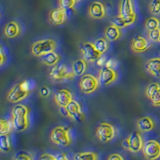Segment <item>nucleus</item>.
Returning a JSON list of instances; mask_svg holds the SVG:
<instances>
[{"label": "nucleus", "mask_w": 160, "mask_h": 160, "mask_svg": "<svg viewBox=\"0 0 160 160\" xmlns=\"http://www.w3.org/2000/svg\"><path fill=\"white\" fill-rule=\"evenodd\" d=\"M35 82L32 79H26L18 82L10 90L7 95V99L12 103H18L29 95L35 89Z\"/></svg>", "instance_id": "f257e3e1"}, {"label": "nucleus", "mask_w": 160, "mask_h": 160, "mask_svg": "<svg viewBox=\"0 0 160 160\" xmlns=\"http://www.w3.org/2000/svg\"><path fill=\"white\" fill-rule=\"evenodd\" d=\"M11 119L15 131L22 132L28 130L30 125V109L23 104H16L11 111Z\"/></svg>", "instance_id": "f03ea898"}, {"label": "nucleus", "mask_w": 160, "mask_h": 160, "mask_svg": "<svg viewBox=\"0 0 160 160\" xmlns=\"http://www.w3.org/2000/svg\"><path fill=\"white\" fill-rule=\"evenodd\" d=\"M50 138L55 145L66 148L71 144V136L70 135V128L65 126H58L51 131Z\"/></svg>", "instance_id": "7ed1b4c3"}, {"label": "nucleus", "mask_w": 160, "mask_h": 160, "mask_svg": "<svg viewBox=\"0 0 160 160\" xmlns=\"http://www.w3.org/2000/svg\"><path fill=\"white\" fill-rule=\"evenodd\" d=\"M57 44L55 40L51 38L38 40L35 42L31 46V53L35 57H41L47 55L48 53L55 51Z\"/></svg>", "instance_id": "20e7f679"}, {"label": "nucleus", "mask_w": 160, "mask_h": 160, "mask_svg": "<svg viewBox=\"0 0 160 160\" xmlns=\"http://www.w3.org/2000/svg\"><path fill=\"white\" fill-rule=\"evenodd\" d=\"M49 76L51 80L55 82H68L74 79L75 77L72 70L70 69L65 64H60L53 67L50 71Z\"/></svg>", "instance_id": "39448f33"}, {"label": "nucleus", "mask_w": 160, "mask_h": 160, "mask_svg": "<svg viewBox=\"0 0 160 160\" xmlns=\"http://www.w3.org/2000/svg\"><path fill=\"white\" fill-rule=\"evenodd\" d=\"M95 133L100 142L102 143H108L116 136V129L112 124L102 122L97 127Z\"/></svg>", "instance_id": "423d86ee"}, {"label": "nucleus", "mask_w": 160, "mask_h": 160, "mask_svg": "<svg viewBox=\"0 0 160 160\" xmlns=\"http://www.w3.org/2000/svg\"><path fill=\"white\" fill-rule=\"evenodd\" d=\"M142 152L147 160H158L160 158V142L155 139L147 140Z\"/></svg>", "instance_id": "0eeeda50"}, {"label": "nucleus", "mask_w": 160, "mask_h": 160, "mask_svg": "<svg viewBox=\"0 0 160 160\" xmlns=\"http://www.w3.org/2000/svg\"><path fill=\"white\" fill-rule=\"evenodd\" d=\"M99 84L98 78L95 75L86 74L80 78L79 88L83 94L89 95L98 90Z\"/></svg>", "instance_id": "6e6552de"}, {"label": "nucleus", "mask_w": 160, "mask_h": 160, "mask_svg": "<svg viewBox=\"0 0 160 160\" xmlns=\"http://www.w3.org/2000/svg\"><path fill=\"white\" fill-rule=\"evenodd\" d=\"M66 114L73 121L76 122H82L85 119V115L82 110V107L75 100H72L65 108Z\"/></svg>", "instance_id": "1a4fd4ad"}, {"label": "nucleus", "mask_w": 160, "mask_h": 160, "mask_svg": "<svg viewBox=\"0 0 160 160\" xmlns=\"http://www.w3.org/2000/svg\"><path fill=\"white\" fill-rule=\"evenodd\" d=\"M80 51L82 55V58H84L88 62H96L98 58L102 56V55L99 54L95 48L94 42H84Z\"/></svg>", "instance_id": "9d476101"}, {"label": "nucleus", "mask_w": 160, "mask_h": 160, "mask_svg": "<svg viewBox=\"0 0 160 160\" xmlns=\"http://www.w3.org/2000/svg\"><path fill=\"white\" fill-rule=\"evenodd\" d=\"M127 138H128V145H129L128 151L132 153H138L142 151L144 142L139 131H133Z\"/></svg>", "instance_id": "9b49d317"}, {"label": "nucleus", "mask_w": 160, "mask_h": 160, "mask_svg": "<svg viewBox=\"0 0 160 160\" xmlns=\"http://www.w3.org/2000/svg\"><path fill=\"white\" fill-rule=\"evenodd\" d=\"M98 78L101 85L109 86L116 81L118 78V73L115 70L104 67L100 70Z\"/></svg>", "instance_id": "f8f14e48"}, {"label": "nucleus", "mask_w": 160, "mask_h": 160, "mask_svg": "<svg viewBox=\"0 0 160 160\" xmlns=\"http://www.w3.org/2000/svg\"><path fill=\"white\" fill-rule=\"evenodd\" d=\"M50 22L54 25H62L65 23L68 20V13L67 10L58 7L51 10L49 12Z\"/></svg>", "instance_id": "ddd939ff"}, {"label": "nucleus", "mask_w": 160, "mask_h": 160, "mask_svg": "<svg viewBox=\"0 0 160 160\" xmlns=\"http://www.w3.org/2000/svg\"><path fill=\"white\" fill-rule=\"evenodd\" d=\"M88 14L94 19H102L107 15V9L102 2L95 1L89 6Z\"/></svg>", "instance_id": "4468645a"}, {"label": "nucleus", "mask_w": 160, "mask_h": 160, "mask_svg": "<svg viewBox=\"0 0 160 160\" xmlns=\"http://www.w3.org/2000/svg\"><path fill=\"white\" fill-rule=\"evenodd\" d=\"M151 44L149 39L146 38L143 36L138 35L133 38L131 41V49L135 53H142L148 51L151 48Z\"/></svg>", "instance_id": "2eb2a0df"}, {"label": "nucleus", "mask_w": 160, "mask_h": 160, "mask_svg": "<svg viewBox=\"0 0 160 160\" xmlns=\"http://www.w3.org/2000/svg\"><path fill=\"white\" fill-rule=\"evenodd\" d=\"M55 102L60 108H65L72 101L73 95L68 89H60L55 94Z\"/></svg>", "instance_id": "dca6fc26"}, {"label": "nucleus", "mask_w": 160, "mask_h": 160, "mask_svg": "<svg viewBox=\"0 0 160 160\" xmlns=\"http://www.w3.org/2000/svg\"><path fill=\"white\" fill-rule=\"evenodd\" d=\"M145 70L155 78H160V57L148 59L145 63Z\"/></svg>", "instance_id": "f3484780"}, {"label": "nucleus", "mask_w": 160, "mask_h": 160, "mask_svg": "<svg viewBox=\"0 0 160 160\" xmlns=\"http://www.w3.org/2000/svg\"><path fill=\"white\" fill-rule=\"evenodd\" d=\"M21 26L17 21H11L6 24L4 28V35L8 38H18L21 35Z\"/></svg>", "instance_id": "a211bd4d"}, {"label": "nucleus", "mask_w": 160, "mask_h": 160, "mask_svg": "<svg viewBox=\"0 0 160 160\" xmlns=\"http://www.w3.org/2000/svg\"><path fill=\"white\" fill-rule=\"evenodd\" d=\"M136 14L134 8L132 0H121L118 7V15L127 18Z\"/></svg>", "instance_id": "6ab92c4d"}, {"label": "nucleus", "mask_w": 160, "mask_h": 160, "mask_svg": "<svg viewBox=\"0 0 160 160\" xmlns=\"http://www.w3.org/2000/svg\"><path fill=\"white\" fill-rule=\"evenodd\" d=\"M137 128L141 132H149L155 128V122L150 116H144L137 121Z\"/></svg>", "instance_id": "aec40b11"}, {"label": "nucleus", "mask_w": 160, "mask_h": 160, "mask_svg": "<svg viewBox=\"0 0 160 160\" xmlns=\"http://www.w3.org/2000/svg\"><path fill=\"white\" fill-rule=\"evenodd\" d=\"M136 14H134L133 15L127 17V18H123V17H121L120 15H118L115 18H113V19L111 20V24L116 26L117 28H120V29H122V28H125L128 26H130L134 23L136 21Z\"/></svg>", "instance_id": "412c9836"}, {"label": "nucleus", "mask_w": 160, "mask_h": 160, "mask_svg": "<svg viewBox=\"0 0 160 160\" xmlns=\"http://www.w3.org/2000/svg\"><path fill=\"white\" fill-rule=\"evenodd\" d=\"M88 69V62L84 58H78L71 64V70L75 76H82Z\"/></svg>", "instance_id": "4be33fe9"}, {"label": "nucleus", "mask_w": 160, "mask_h": 160, "mask_svg": "<svg viewBox=\"0 0 160 160\" xmlns=\"http://www.w3.org/2000/svg\"><path fill=\"white\" fill-rule=\"evenodd\" d=\"M104 35H105V38L109 42H114V41H116L118 38H121V36H122V31H121L120 28H117L116 26L111 24V25L108 26V28L105 29Z\"/></svg>", "instance_id": "5701e85b"}, {"label": "nucleus", "mask_w": 160, "mask_h": 160, "mask_svg": "<svg viewBox=\"0 0 160 160\" xmlns=\"http://www.w3.org/2000/svg\"><path fill=\"white\" fill-rule=\"evenodd\" d=\"M41 60L43 64L48 67H55L58 64V61L60 60V56L58 53L55 51H52L50 52L47 55H43L41 57Z\"/></svg>", "instance_id": "b1692460"}, {"label": "nucleus", "mask_w": 160, "mask_h": 160, "mask_svg": "<svg viewBox=\"0 0 160 160\" xmlns=\"http://www.w3.org/2000/svg\"><path fill=\"white\" fill-rule=\"evenodd\" d=\"M13 130H15V128L11 118L9 119H5V118L0 119V135H10Z\"/></svg>", "instance_id": "393cba45"}, {"label": "nucleus", "mask_w": 160, "mask_h": 160, "mask_svg": "<svg viewBox=\"0 0 160 160\" xmlns=\"http://www.w3.org/2000/svg\"><path fill=\"white\" fill-rule=\"evenodd\" d=\"M73 160H98V155L94 151H81L75 153Z\"/></svg>", "instance_id": "a878e982"}, {"label": "nucleus", "mask_w": 160, "mask_h": 160, "mask_svg": "<svg viewBox=\"0 0 160 160\" xmlns=\"http://www.w3.org/2000/svg\"><path fill=\"white\" fill-rule=\"evenodd\" d=\"M95 47L98 52L101 54L102 55H104V53H106L109 49V41H108L105 37H102V38H98V39L94 42Z\"/></svg>", "instance_id": "bb28decb"}, {"label": "nucleus", "mask_w": 160, "mask_h": 160, "mask_svg": "<svg viewBox=\"0 0 160 160\" xmlns=\"http://www.w3.org/2000/svg\"><path fill=\"white\" fill-rule=\"evenodd\" d=\"M11 140L10 138V135H0V150L4 153H8L11 151Z\"/></svg>", "instance_id": "cd10ccee"}, {"label": "nucleus", "mask_w": 160, "mask_h": 160, "mask_svg": "<svg viewBox=\"0 0 160 160\" xmlns=\"http://www.w3.org/2000/svg\"><path fill=\"white\" fill-rule=\"evenodd\" d=\"M145 28L148 31L160 29V19L156 16L150 17L146 20Z\"/></svg>", "instance_id": "c85d7f7f"}, {"label": "nucleus", "mask_w": 160, "mask_h": 160, "mask_svg": "<svg viewBox=\"0 0 160 160\" xmlns=\"http://www.w3.org/2000/svg\"><path fill=\"white\" fill-rule=\"evenodd\" d=\"M149 11L154 16H160V0H151L149 3Z\"/></svg>", "instance_id": "c756f323"}, {"label": "nucleus", "mask_w": 160, "mask_h": 160, "mask_svg": "<svg viewBox=\"0 0 160 160\" xmlns=\"http://www.w3.org/2000/svg\"><path fill=\"white\" fill-rule=\"evenodd\" d=\"M160 88V83L156 82H151L149 85L146 88V91H145V94H146V96L148 97V98H150L151 97V95Z\"/></svg>", "instance_id": "7c9ffc66"}, {"label": "nucleus", "mask_w": 160, "mask_h": 160, "mask_svg": "<svg viewBox=\"0 0 160 160\" xmlns=\"http://www.w3.org/2000/svg\"><path fill=\"white\" fill-rule=\"evenodd\" d=\"M58 7L63 8L65 10L73 9L74 7L76 4V2L75 0H58Z\"/></svg>", "instance_id": "2f4dec72"}, {"label": "nucleus", "mask_w": 160, "mask_h": 160, "mask_svg": "<svg viewBox=\"0 0 160 160\" xmlns=\"http://www.w3.org/2000/svg\"><path fill=\"white\" fill-rule=\"evenodd\" d=\"M148 39L151 42H158L160 38V29L148 31Z\"/></svg>", "instance_id": "473e14b6"}, {"label": "nucleus", "mask_w": 160, "mask_h": 160, "mask_svg": "<svg viewBox=\"0 0 160 160\" xmlns=\"http://www.w3.org/2000/svg\"><path fill=\"white\" fill-rule=\"evenodd\" d=\"M149 99L151 100V103L154 107H155V108L160 107V88L151 95Z\"/></svg>", "instance_id": "72a5a7b5"}, {"label": "nucleus", "mask_w": 160, "mask_h": 160, "mask_svg": "<svg viewBox=\"0 0 160 160\" xmlns=\"http://www.w3.org/2000/svg\"><path fill=\"white\" fill-rule=\"evenodd\" d=\"M14 160H33V158L28 153L20 152L16 154V155L14 158Z\"/></svg>", "instance_id": "f704fd0d"}, {"label": "nucleus", "mask_w": 160, "mask_h": 160, "mask_svg": "<svg viewBox=\"0 0 160 160\" xmlns=\"http://www.w3.org/2000/svg\"><path fill=\"white\" fill-rule=\"evenodd\" d=\"M118 66V62L117 60L115 59V58H110V59H108L107 62H106L105 67L106 68H111V69L115 70V68H117Z\"/></svg>", "instance_id": "c9c22d12"}, {"label": "nucleus", "mask_w": 160, "mask_h": 160, "mask_svg": "<svg viewBox=\"0 0 160 160\" xmlns=\"http://www.w3.org/2000/svg\"><path fill=\"white\" fill-rule=\"evenodd\" d=\"M39 94L41 96L44 97V98H47V97H48L51 95V90L47 86H43V87L40 88Z\"/></svg>", "instance_id": "e433bc0d"}, {"label": "nucleus", "mask_w": 160, "mask_h": 160, "mask_svg": "<svg viewBox=\"0 0 160 160\" xmlns=\"http://www.w3.org/2000/svg\"><path fill=\"white\" fill-rule=\"evenodd\" d=\"M38 160H56V156L49 153H44L38 157Z\"/></svg>", "instance_id": "4c0bfd02"}, {"label": "nucleus", "mask_w": 160, "mask_h": 160, "mask_svg": "<svg viewBox=\"0 0 160 160\" xmlns=\"http://www.w3.org/2000/svg\"><path fill=\"white\" fill-rule=\"evenodd\" d=\"M108 160H126L125 158L119 153H113L108 156Z\"/></svg>", "instance_id": "58836bf2"}, {"label": "nucleus", "mask_w": 160, "mask_h": 160, "mask_svg": "<svg viewBox=\"0 0 160 160\" xmlns=\"http://www.w3.org/2000/svg\"><path fill=\"white\" fill-rule=\"evenodd\" d=\"M7 55H6V53L4 52V50L2 47L0 48V65L1 66H3V64L5 63V62L7 61Z\"/></svg>", "instance_id": "ea45409f"}, {"label": "nucleus", "mask_w": 160, "mask_h": 160, "mask_svg": "<svg viewBox=\"0 0 160 160\" xmlns=\"http://www.w3.org/2000/svg\"><path fill=\"white\" fill-rule=\"evenodd\" d=\"M107 61H108L107 58H106L104 55H102V56L98 58V61L96 62V63H97V65L99 66V67L104 68V67H105V65H106V62H107Z\"/></svg>", "instance_id": "a19ab883"}, {"label": "nucleus", "mask_w": 160, "mask_h": 160, "mask_svg": "<svg viewBox=\"0 0 160 160\" xmlns=\"http://www.w3.org/2000/svg\"><path fill=\"white\" fill-rule=\"evenodd\" d=\"M56 160H70V158L66 153H59L56 155Z\"/></svg>", "instance_id": "79ce46f5"}, {"label": "nucleus", "mask_w": 160, "mask_h": 160, "mask_svg": "<svg viewBox=\"0 0 160 160\" xmlns=\"http://www.w3.org/2000/svg\"><path fill=\"white\" fill-rule=\"evenodd\" d=\"M75 2H76V3L77 2H80V1H82V0H75Z\"/></svg>", "instance_id": "37998d69"}, {"label": "nucleus", "mask_w": 160, "mask_h": 160, "mask_svg": "<svg viewBox=\"0 0 160 160\" xmlns=\"http://www.w3.org/2000/svg\"><path fill=\"white\" fill-rule=\"evenodd\" d=\"M160 42V38H159V42Z\"/></svg>", "instance_id": "c03bdc74"}]
</instances>
